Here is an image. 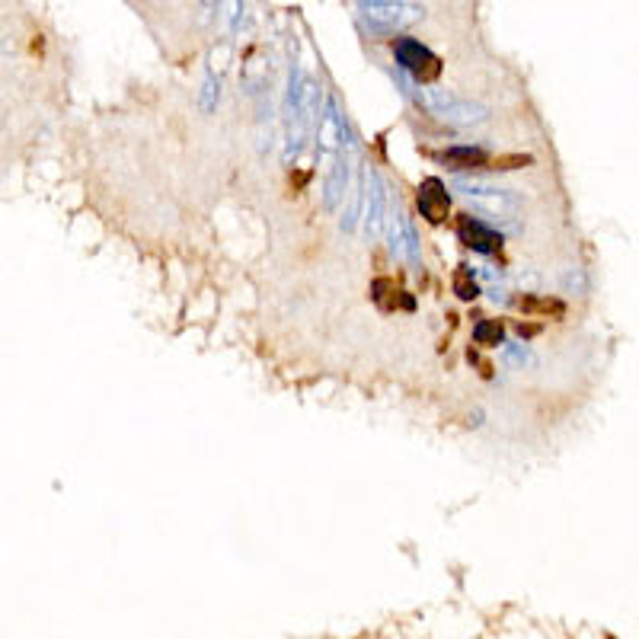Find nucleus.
<instances>
[{
    "label": "nucleus",
    "mask_w": 639,
    "mask_h": 639,
    "mask_svg": "<svg viewBox=\"0 0 639 639\" xmlns=\"http://www.w3.org/2000/svg\"><path fill=\"white\" fill-rule=\"evenodd\" d=\"M416 103L448 125H480L489 116L483 106L470 103V100H457V96H451L448 90H422Z\"/></svg>",
    "instance_id": "f257e3e1"
},
{
    "label": "nucleus",
    "mask_w": 639,
    "mask_h": 639,
    "mask_svg": "<svg viewBox=\"0 0 639 639\" xmlns=\"http://www.w3.org/2000/svg\"><path fill=\"white\" fill-rule=\"evenodd\" d=\"M358 16L378 32H397L422 20V10L413 4H397V0H362Z\"/></svg>",
    "instance_id": "f03ea898"
},
{
    "label": "nucleus",
    "mask_w": 639,
    "mask_h": 639,
    "mask_svg": "<svg viewBox=\"0 0 639 639\" xmlns=\"http://www.w3.org/2000/svg\"><path fill=\"white\" fill-rule=\"evenodd\" d=\"M393 58H397V68L413 74L419 84H429V80H435L441 74V61L422 42L409 39V36L393 42Z\"/></svg>",
    "instance_id": "7ed1b4c3"
},
{
    "label": "nucleus",
    "mask_w": 639,
    "mask_h": 639,
    "mask_svg": "<svg viewBox=\"0 0 639 639\" xmlns=\"http://www.w3.org/2000/svg\"><path fill=\"white\" fill-rule=\"evenodd\" d=\"M457 237H461L464 247L477 250L483 256H493L502 250V234H496L493 227L473 215H461V221H457Z\"/></svg>",
    "instance_id": "20e7f679"
},
{
    "label": "nucleus",
    "mask_w": 639,
    "mask_h": 639,
    "mask_svg": "<svg viewBox=\"0 0 639 639\" xmlns=\"http://www.w3.org/2000/svg\"><path fill=\"white\" fill-rule=\"evenodd\" d=\"M387 240H390V253L397 259H419V240L413 231V221L406 218V211H393L390 215V227H387Z\"/></svg>",
    "instance_id": "39448f33"
},
{
    "label": "nucleus",
    "mask_w": 639,
    "mask_h": 639,
    "mask_svg": "<svg viewBox=\"0 0 639 639\" xmlns=\"http://www.w3.org/2000/svg\"><path fill=\"white\" fill-rule=\"evenodd\" d=\"M365 183V224H368V237H378L384 231V202H387V192L381 176L374 173L371 167L362 176Z\"/></svg>",
    "instance_id": "423d86ee"
},
{
    "label": "nucleus",
    "mask_w": 639,
    "mask_h": 639,
    "mask_svg": "<svg viewBox=\"0 0 639 639\" xmlns=\"http://www.w3.org/2000/svg\"><path fill=\"white\" fill-rule=\"evenodd\" d=\"M419 211H422V218H429L432 224H441V221H448V186L441 183V179L429 176V179H422L419 183Z\"/></svg>",
    "instance_id": "0eeeda50"
},
{
    "label": "nucleus",
    "mask_w": 639,
    "mask_h": 639,
    "mask_svg": "<svg viewBox=\"0 0 639 639\" xmlns=\"http://www.w3.org/2000/svg\"><path fill=\"white\" fill-rule=\"evenodd\" d=\"M352 160H355V151L346 157V147H342V154H336L333 160V167H330V179H326V195H323V208H336L339 199L346 195V186H349V167H352Z\"/></svg>",
    "instance_id": "6e6552de"
},
{
    "label": "nucleus",
    "mask_w": 639,
    "mask_h": 639,
    "mask_svg": "<svg viewBox=\"0 0 639 639\" xmlns=\"http://www.w3.org/2000/svg\"><path fill=\"white\" fill-rule=\"evenodd\" d=\"M435 160L448 163V167H486L489 163V154L483 151V147H448V151L435 154Z\"/></svg>",
    "instance_id": "1a4fd4ad"
},
{
    "label": "nucleus",
    "mask_w": 639,
    "mask_h": 639,
    "mask_svg": "<svg viewBox=\"0 0 639 639\" xmlns=\"http://www.w3.org/2000/svg\"><path fill=\"white\" fill-rule=\"evenodd\" d=\"M524 314H553V317H563L566 314V307L560 304V301H550V298H531V294H524V298H518L515 301Z\"/></svg>",
    "instance_id": "9d476101"
},
{
    "label": "nucleus",
    "mask_w": 639,
    "mask_h": 639,
    "mask_svg": "<svg viewBox=\"0 0 639 639\" xmlns=\"http://www.w3.org/2000/svg\"><path fill=\"white\" fill-rule=\"evenodd\" d=\"M473 339H477L480 346H502L505 330H502L499 320H480L477 326H473Z\"/></svg>",
    "instance_id": "9b49d317"
},
{
    "label": "nucleus",
    "mask_w": 639,
    "mask_h": 639,
    "mask_svg": "<svg viewBox=\"0 0 639 639\" xmlns=\"http://www.w3.org/2000/svg\"><path fill=\"white\" fill-rule=\"evenodd\" d=\"M454 291H457V298H464V301H473L480 294L477 282H473V269L461 266V272L454 275Z\"/></svg>",
    "instance_id": "f8f14e48"
},
{
    "label": "nucleus",
    "mask_w": 639,
    "mask_h": 639,
    "mask_svg": "<svg viewBox=\"0 0 639 639\" xmlns=\"http://www.w3.org/2000/svg\"><path fill=\"white\" fill-rule=\"evenodd\" d=\"M502 362L505 365H528L531 362V352L521 346V342H509V346H505V352H502Z\"/></svg>",
    "instance_id": "ddd939ff"
},
{
    "label": "nucleus",
    "mask_w": 639,
    "mask_h": 639,
    "mask_svg": "<svg viewBox=\"0 0 639 639\" xmlns=\"http://www.w3.org/2000/svg\"><path fill=\"white\" fill-rule=\"evenodd\" d=\"M531 157L528 154H518V157H496V160H489V170H518V167H528Z\"/></svg>",
    "instance_id": "4468645a"
},
{
    "label": "nucleus",
    "mask_w": 639,
    "mask_h": 639,
    "mask_svg": "<svg viewBox=\"0 0 639 639\" xmlns=\"http://www.w3.org/2000/svg\"><path fill=\"white\" fill-rule=\"evenodd\" d=\"M215 106H218V80L208 77L205 87H202V109L205 112H215Z\"/></svg>",
    "instance_id": "2eb2a0df"
},
{
    "label": "nucleus",
    "mask_w": 639,
    "mask_h": 639,
    "mask_svg": "<svg viewBox=\"0 0 639 639\" xmlns=\"http://www.w3.org/2000/svg\"><path fill=\"white\" fill-rule=\"evenodd\" d=\"M518 333H521V336H534V333H537V326H524V323H521V326H518Z\"/></svg>",
    "instance_id": "dca6fc26"
},
{
    "label": "nucleus",
    "mask_w": 639,
    "mask_h": 639,
    "mask_svg": "<svg viewBox=\"0 0 639 639\" xmlns=\"http://www.w3.org/2000/svg\"><path fill=\"white\" fill-rule=\"evenodd\" d=\"M202 7L205 10H215V7H221V0H202Z\"/></svg>",
    "instance_id": "f3484780"
}]
</instances>
